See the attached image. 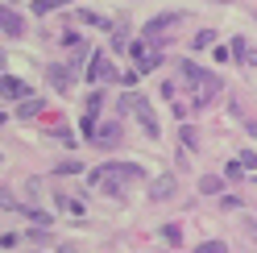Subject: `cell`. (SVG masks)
Returning a JSON list of instances; mask_svg holds the SVG:
<instances>
[{
    "instance_id": "6da1fadb",
    "label": "cell",
    "mask_w": 257,
    "mask_h": 253,
    "mask_svg": "<svg viewBox=\"0 0 257 253\" xmlns=\"http://www.w3.org/2000/svg\"><path fill=\"white\" fill-rule=\"evenodd\" d=\"M146 170H141L137 162H104V166H95L91 175H87V183L91 187H100L104 195H112V199H120L124 195V187L128 183H137Z\"/></svg>"
},
{
    "instance_id": "7a4b0ae2",
    "label": "cell",
    "mask_w": 257,
    "mask_h": 253,
    "mask_svg": "<svg viewBox=\"0 0 257 253\" xmlns=\"http://www.w3.org/2000/svg\"><path fill=\"white\" fill-rule=\"evenodd\" d=\"M120 108H124V112H133V116L141 120V129H146L150 141L162 137V129H158V116H154V108H150L146 96H137V91H124V96H120Z\"/></svg>"
},
{
    "instance_id": "3957f363",
    "label": "cell",
    "mask_w": 257,
    "mask_h": 253,
    "mask_svg": "<svg viewBox=\"0 0 257 253\" xmlns=\"http://www.w3.org/2000/svg\"><path fill=\"white\" fill-rule=\"evenodd\" d=\"M87 79H91V83H112V79H120V75H116V67L108 62V54H91V62H87Z\"/></svg>"
},
{
    "instance_id": "277c9868",
    "label": "cell",
    "mask_w": 257,
    "mask_h": 253,
    "mask_svg": "<svg viewBox=\"0 0 257 253\" xmlns=\"http://www.w3.org/2000/svg\"><path fill=\"white\" fill-rule=\"evenodd\" d=\"M191 87H195V108H207V104L220 96V79L216 75H203L199 83H191Z\"/></svg>"
},
{
    "instance_id": "5b68a950",
    "label": "cell",
    "mask_w": 257,
    "mask_h": 253,
    "mask_svg": "<svg viewBox=\"0 0 257 253\" xmlns=\"http://www.w3.org/2000/svg\"><path fill=\"white\" fill-rule=\"evenodd\" d=\"M179 21H183L179 13H174V9H166V13H158L154 21H146V25H141V34H146V38H158V34H162V29H170V25H179Z\"/></svg>"
},
{
    "instance_id": "8992f818",
    "label": "cell",
    "mask_w": 257,
    "mask_h": 253,
    "mask_svg": "<svg viewBox=\"0 0 257 253\" xmlns=\"http://www.w3.org/2000/svg\"><path fill=\"white\" fill-rule=\"evenodd\" d=\"M174 191H179V179H174V175H158V179L150 183V199H154V203H162V199H170Z\"/></svg>"
},
{
    "instance_id": "52a82bcc",
    "label": "cell",
    "mask_w": 257,
    "mask_h": 253,
    "mask_svg": "<svg viewBox=\"0 0 257 253\" xmlns=\"http://www.w3.org/2000/svg\"><path fill=\"white\" fill-rule=\"evenodd\" d=\"M0 29H5V38H21V34H25V21H21V13L5 5V13H0Z\"/></svg>"
},
{
    "instance_id": "ba28073f",
    "label": "cell",
    "mask_w": 257,
    "mask_h": 253,
    "mask_svg": "<svg viewBox=\"0 0 257 253\" xmlns=\"http://www.w3.org/2000/svg\"><path fill=\"white\" fill-rule=\"evenodd\" d=\"M120 141V124L116 120H104L100 129H95V137H91V146H100V150H108V146H116Z\"/></svg>"
},
{
    "instance_id": "9c48e42d",
    "label": "cell",
    "mask_w": 257,
    "mask_h": 253,
    "mask_svg": "<svg viewBox=\"0 0 257 253\" xmlns=\"http://www.w3.org/2000/svg\"><path fill=\"white\" fill-rule=\"evenodd\" d=\"M54 203H58V208L67 212V216H75V220H79V216H87V203L79 199V195H67V191H54Z\"/></svg>"
},
{
    "instance_id": "30bf717a",
    "label": "cell",
    "mask_w": 257,
    "mask_h": 253,
    "mask_svg": "<svg viewBox=\"0 0 257 253\" xmlns=\"http://www.w3.org/2000/svg\"><path fill=\"white\" fill-rule=\"evenodd\" d=\"M228 50H232V58H236V62H245V67H257V50L249 46V38H240V34H236Z\"/></svg>"
},
{
    "instance_id": "8fae6325",
    "label": "cell",
    "mask_w": 257,
    "mask_h": 253,
    "mask_svg": "<svg viewBox=\"0 0 257 253\" xmlns=\"http://www.w3.org/2000/svg\"><path fill=\"white\" fill-rule=\"evenodd\" d=\"M46 75H50V87H54V91H71V75H75V67H58V62H54Z\"/></svg>"
},
{
    "instance_id": "7c38bea8",
    "label": "cell",
    "mask_w": 257,
    "mask_h": 253,
    "mask_svg": "<svg viewBox=\"0 0 257 253\" xmlns=\"http://www.w3.org/2000/svg\"><path fill=\"white\" fill-rule=\"evenodd\" d=\"M5 100H29V87L21 83V79H9L5 75Z\"/></svg>"
},
{
    "instance_id": "4fadbf2b",
    "label": "cell",
    "mask_w": 257,
    "mask_h": 253,
    "mask_svg": "<svg viewBox=\"0 0 257 253\" xmlns=\"http://www.w3.org/2000/svg\"><path fill=\"white\" fill-rule=\"evenodd\" d=\"M199 191H203V195H220V191H224V179H220V175H203V179H199Z\"/></svg>"
},
{
    "instance_id": "5bb4252c",
    "label": "cell",
    "mask_w": 257,
    "mask_h": 253,
    "mask_svg": "<svg viewBox=\"0 0 257 253\" xmlns=\"http://www.w3.org/2000/svg\"><path fill=\"white\" fill-rule=\"evenodd\" d=\"M62 5H75V0H34V13L46 17V13H54V9H62Z\"/></svg>"
},
{
    "instance_id": "9a60e30c",
    "label": "cell",
    "mask_w": 257,
    "mask_h": 253,
    "mask_svg": "<svg viewBox=\"0 0 257 253\" xmlns=\"http://www.w3.org/2000/svg\"><path fill=\"white\" fill-rule=\"evenodd\" d=\"M42 108H46L42 100H34V96H29V100H21V108H17V116H38Z\"/></svg>"
},
{
    "instance_id": "2e32d148",
    "label": "cell",
    "mask_w": 257,
    "mask_h": 253,
    "mask_svg": "<svg viewBox=\"0 0 257 253\" xmlns=\"http://www.w3.org/2000/svg\"><path fill=\"white\" fill-rule=\"evenodd\" d=\"M158 236H162L166 245H179V241H183V232H179V224H162V232H158Z\"/></svg>"
},
{
    "instance_id": "e0dca14e",
    "label": "cell",
    "mask_w": 257,
    "mask_h": 253,
    "mask_svg": "<svg viewBox=\"0 0 257 253\" xmlns=\"http://www.w3.org/2000/svg\"><path fill=\"white\" fill-rule=\"evenodd\" d=\"M203 75H207V71H199L195 62H183V79H187V83H199Z\"/></svg>"
},
{
    "instance_id": "ac0fdd59",
    "label": "cell",
    "mask_w": 257,
    "mask_h": 253,
    "mask_svg": "<svg viewBox=\"0 0 257 253\" xmlns=\"http://www.w3.org/2000/svg\"><path fill=\"white\" fill-rule=\"evenodd\" d=\"M212 42H216V34H212V29H199V34H195V42H191V46H195V50H207Z\"/></svg>"
},
{
    "instance_id": "d6986e66",
    "label": "cell",
    "mask_w": 257,
    "mask_h": 253,
    "mask_svg": "<svg viewBox=\"0 0 257 253\" xmlns=\"http://www.w3.org/2000/svg\"><path fill=\"white\" fill-rule=\"evenodd\" d=\"M29 220H34V224H46V228H50V212H42V208H21Z\"/></svg>"
},
{
    "instance_id": "ffe728a7",
    "label": "cell",
    "mask_w": 257,
    "mask_h": 253,
    "mask_svg": "<svg viewBox=\"0 0 257 253\" xmlns=\"http://www.w3.org/2000/svg\"><path fill=\"white\" fill-rule=\"evenodd\" d=\"M195 253H228V245H224V241H203Z\"/></svg>"
},
{
    "instance_id": "44dd1931",
    "label": "cell",
    "mask_w": 257,
    "mask_h": 253,
    "mask_svg": "<svg viewBox=\"0 0 257 253\" xmlns=\"http://www.w3.org/2000/svg\"><path fill=\"white\" fill-rule=\"evenodd\" d=\"M240 166H245V170H257V150H240Z\"/></svg>"
},
{
    "instance_id": "7402d4cb",
    "label": "cell",
    "mask_w": 257,
    "mask_h": 253,
    "mask_svg": "<svg viewBox=\"0 0 257 253\" xmlns=\"http://www.w3.org/2000/svg\"><path fill=\"white\" fill-rule=\"evenodd\" d=\"M240 170H245V166H240V158H236V162H228V170H224V179H232V183H240Z\"/></svg>"
},
{
    "instance_id": "603a6c76",
    "label": "cell",
    "mask_w": 257,
    "mask_h": 253,
    "mask_svg": "<svg viewBox=\"0 0 257 253\" xmlns=\"http://www.w3.org/2000/svg\"><path fill=\"white\" fill-rule=\"evenodd\" d=\"M79 21H87V25H104V17H95V13H87V9H79Z\"/></svg>"
},
{
    "instance_id": "cb8c5ba5",
    "label": "cell",
    "mask_w": 257,
    "mask_h": 253,
    "mask_svg": "<svg viewBox=\"0 0 257 253\" xmlns=\"http://www.w3.org/2000/svg\"><path fill=\"white\" fill-rule=\"evenodd\" d=\"M183 146H187V150H195V146H199V141H195V129H183Z\"/></svg>"
},
{
    "instance_id": "d4e9b609",
    "label": "cell",
    "mask_w": 257,
    "mask_h": 253,
    "mask_svg": "<svg viewBox=\"0 0 257 253\" xmlns=\"http://www.w3.org/2000/svg\"><path fill=\"white\" fill-rule=\"evenodd\" d=\"M54 175H79V162H62V166L54 170Z\"/></svg>"
},
{
    "instance_id": "484cf974",
    "label": "cell",
    "mask_w": 257,
    "mask_h": 253,
    "mask_svg": "<svg viewBox=\"0 0 257 253\" xmlns=\"http://www.w3.org/2000/svg\"><path fill=\"white\" fill-rule=\"evenodd\" d=\"M220 208H228V212H236V208H240V199H236V195H224V199H220Z\"/></svg>"
},
{
    "instance_id": "4316f807",
    "label": "cell",
    "mask_w": 257,
    "mask_h": 253,
    "mask_svg": "<svg viewBox=\"0 0 257 253\" xmlns=\"http://www.w3.org/2000/svg\"><path fill=\"white\" fill-rule=\"evenodd\" d=\"M58 253H75V245H58Z\"/></svg>"
},
{
    "instance_id": "83f0119b",
    "label": "cell",
    "mask_w": 257,
    "mask_h": 253,
    "mask_svg": "<svg viewBox=\"0 0 257 253\" xmlns=\"http://www.w3.org/2000/svg\"><path fill=\"white\" fill-rule=\"evenodd\" d=\"M216 5H228V0H216Z\"/></svg>"
},
{
    "instance_id": "f1b7e54d",
    "label": "cell",
    "mask_w": 257,
    "mask_h": 253,
    "mask_svg": "<svg viewBox=\"0 0 257 253\" xmlns=\"http://www.w3.org/2000/svg\"><path fill=\"white\" fill-rule=\"evenodd\" d=\"M5 5H13V0H5Z\"/></svg>"
}]
</instances>
